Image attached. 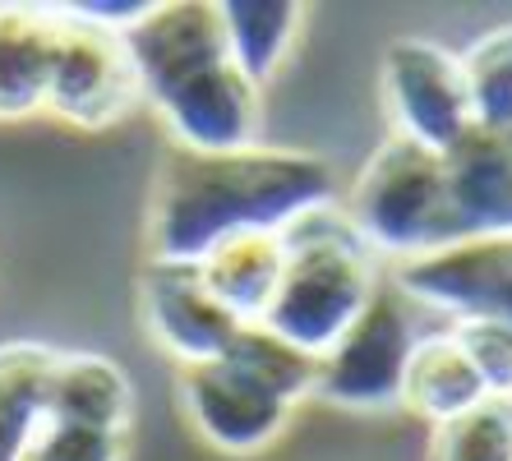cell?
I'll use <instances>...</instances> for the list:
<instances>
[{
  "instance_id": "9c48e42d",
  "label": "cell",
  "mask_w": 512,
  "mask_h": 461,
  "mask_svg": "<svg viewBox=\"0 0 512 461\" xmlns=\"http://www.w3.org/2000/svg\"><path fill=\"white\" fill-rule=\"evenodd\" d=\"M180 406L190 415L194 434L227 457H254L273 448L296 411L231 360H203L180 369Z\"/></svg>"
},
{
  "instance_id": "8fae6325",
  "label": "cell",
  "mask_w": 512,
  "mask_h": 461,
  "mask_svg": "<svg viewBox=\"0 0 512 461\" xmlns=\"http://www.w3.org/2000/svg\"><path fill=\"white\" fill-rule=\"evenodd\" d=\"M448 208L462 236H512V130L471 125L457 148L443 153Z\"/></svg>"
},
{
  "instance_id": "e0dca14e",
  "label": "cell",
  "mask_w": 512,
  "mask_h": 461,
  "mask_svg": "<svg viewBox=\"0 0 512 461\" xmlns=\"http://www.w3.org/2000/svg\"><path fill=\"white\" fill-rule=\"evenodd\" d=\"M222 33H227L231 60L240 65V74L263 88L277 70L286 65V56L296 51L300 28H305V10L300 5H268V0H222Z\"/></svg>"
},
{
  "instance_id": "8992f818",
  "label": "cell",
  "mask_w": 512,
  "mask_h": 461,
  "mask_svg": "<svg viewBox=\"0 0 512 461\" xmlns=\"http://www.w3.org/2000/svg\"><path fill=\"white\" fill-rule=\"evenodd\" d=\"M60 33L51 60L47 111L79 130H107L143 102L125 28H111L84 5H56Z\"/></svg>"
},
{
  "instance_id": "7a4b0ae2",
  "label": "cell",
  "mask_w": 512,
  "mask_h": 461,
  "mask_svg": "<svg viewBox=\"0 0 512 461\" xmlns=\"http://www.w3.org/2000/svg\"><path fill=\"white\" fill-rule=\"evenodd\" d=\"M143 102L157 111L176 148L236 153L263 130V88L231 60L217 0H167L125 28Z\"/></svg>"
},
{
  "instance_id": "5b68a950",
  "label": "cell",
  "mask_w": 512,
  "mask_h": 461,
  "mask_svg": "<svg viewBox=\"0 0 512 461\" xmlns=\"http://www.w3.org/2000/svg\"><path fill=\"white\" fill-rule=\"evenodd\" d=\"M425 332L429 314L411 305L402 296V286L383 272L365 314L342 332V342L333 351L319 355L314 402L346 406V411H393V406H402L406 365H411Z\"/></svg>"
},
{
  "instance_id": "30bf717a",
  "label": "cell",
  "mask_w": 512,
  "mask_h": 461,
  "mask_svg": "<svg viewBox=\"0 0 512 461\" xmlns=\"http://www.w3.org/2000/svg\"><path fill=\"white\" fill-rule=\"evenodd\" d=\"M139 314L143 328L162 351L185 365L222 360L245 323L208 291L199 263L148 259L139 272Z\"/></svg>"
},
{
  "instance_id": "7c38bea8",
  "label": "cell",
  "mask_w": 512,
  "mask_h": 461,
  "mask_svg": "<svg viewBox=\"0 0 512 461\" xmlns=\"http://www.w3.org/2000/svg\"><path fill=\"white\" fill-rule=\"evenodd\" d=\"M56 33V5L0 0V120H24L33 111H47Z\"/></svg>"
},
{
  "instance_id": "7402d4cb",
  "label": "cell",
  "mask_w": 512,
  "mask_h": 461,
  "mask_svg": "<svg viewBox=\"0 0 512 461\" xmlns=\"http://www.w3.org/2000/svg\"><path fill=\"white\" fill-rule=\"evenodd\" d=\"M24 461H125V434L70 420H47Z\"/></svg>"
},
{
  "instance_id": "44dd1931",
  "label": "cell",
  "mask_w": 512,
  "mask_h": 461,
  "mask_svg": "<svg viewBox=\"0 0 512 461\" xmlns=\"http://www.w3.org/2000/svg\"><path fill=\"white\" fill-rule=\"evenodd\" d=\"M448 328H453L457 346L466 351V360L480 374L489 397L512 402V328L508 323L471 319V323H448Z\"/></svg>"
},
{
  "instance_id": "5bb4252c",
  "label": "cell",
  "mask_w": 512,
  "mask_h": 461,
  "mask_svg": "<svg viewBox=\"0 0 512 461\" xmlns=\"http://www.w3.org/2000/svg\"><path fill=\"white\" fill-rule=\"evenodd\" d=\"M282 268H286V245L273 231L231 236L199 259L208 291L240 323H263V314H268V305L277 296V282H282Z\"/></svg>"
},
{
  "instance_id": "9a60e30c",
  "label": "cell",
  "mask_w": 512,
  "mask_h": 461,
  "mask_svg": "<svg viewBox=\"0 0 512 461\" xmlns=\"http://www.w3.org/2000/svg\"><path fill=\"white\" fill-rule=\"evenodd\" d=\"M489 392L480 383V374L471 369L466 351L457 346L453 328H429L420 337L411 365H406V388H402V406H411L416 415H425L429 425H443L453 415L480 406Z\"/></svg>"
},
{
  "instance_id": "2e32d148",
  "label": "cell",
  "mask_w": 512,
  "mask_h": 461,
  "mask_svg": "<svg viewBox=\"0 0 512 461\" xmlns=\"http://www.w3.org/2000/svg\"><path fill=\"white\" fill-rule=\"evenodd\" d=\"M56 346L0 342V461H24L47 425Z\"/></svg>"
},
{
  "instance_id": "52a82bcc",
  "label": "cell",
  "mask_w": 512,
  "mask_h": 461,
  "mask_svg": "<svg viewBox=\"0 0 512 461\" xmlns=\"http://www.w3.org/2000/svg\"><path fill=\"white\" fill-rule=\"evenodd\" d=\"M383 107L393 116V134L420 143L429 153H448L476 125L466 93L462 56L434 37H393L383 51Z\"/></svg>"
},
{
  "instance_id": "ba28073f",
  "label": "cell",
  "mask_w": 512,
  "mask_h": 461,
  "mask_svg": "<svg viewBox=\"0 0 512 461\" xmlns=\"http://www.w3.org/2000/svg\"><path fill=\"white\" fill-rule=\"evenodd\" d=\"M402 296L439 323H508L512 328V236H462L420 259L388 268Z\"/></svg>"
},
{
  "instance_id": "ac0fdd59",
  "label": "cell",
  "mask_w": 512,
  "mask_h": 461,
  "mask_svg": "<svg viewBox=\"0 0 512 461\" xmlns=\"http://www.w3.org/2000/svg\"><path fill=\"white\" fill-rule=\"evenodd\" d=\"M222 360L245 369L254 383H263V388L273 392V397H282L286 406L310 402L314 383H319V360H314L310 351L291 346L286 337H277L273 328H263V323H245Z\"/></svg>"
},
{
  "instance_id": "d6986e66",
  "label": "cell",
  "mask_w": 512,
  "mask_h": 461,
  "mask_svg": "<svg viewBox=\"0 0 512 461\" xmlns=\"http://www.w3.org/2000/svg\"><path fill=\"white\" fill-rule=\"evenodd\" d=\"M471 116L485 130H512V24L476 37L462 56Z\"/></svg>"
},
{
  "instance_id": "3957f363",
  "label": "cell",
  "mask_w": 512,
  "mask_h": 461,
  "mask_svg": "<svg viewBox=\"0 0 512 461\" xmlns=\"http://www.w3.org/2000/svg\"><path fill=\"white\" fill-rule=\"evenodd\" d=\"M282 245L286 268L273 305L263 314V328H273L277 337L319 360L365 314L388 268L365 249L337 199L300 213L282 231Z\"/></svg>"
},
{
  "instance_id": "6da1fadb",
  "label": "cell",
  "mask_w": 512,
  "mask_h": 461,
  "mask_svg": "<svg viewBox=\"0 0 512 461\" xmlns=\"http://www.w3.org/2000/svg\"><path fill=\"white\" fill-rule=\"evenodd\" d=\"M337 199V176L319 153L254 143L236 153L171 148L157 166L148 208V259L199 263L231 236H282L300 213Z\"/></svg>"
},
{
  "instance_id": "ffe728a7",
  "label": "cell",
  "mask_w": 512,
  "mask_h": 461,
  "mask_svg": "<svg viewBox=\"0 0 512 461\" xmlns=\"http://www.w3.org/2000/svg\"><path fill=\"white\" fill-rule=\"evenodd\" d=\"M429 461H512V402L485 397L471 411L434 425Z\"/></svg>"
},
{
  "instance_id": "277c9868",
  "label": "cell",
  "mask_w": 512,
  "mask_h": 461,
  "mask_svg": "<svg viewBox=\"0 0 512 461\" xmlns=\"http://www.w3.org/2000/svg\"><path fill=\"white\" fill-rule=\"evenodd\" d=\"M342 213L383 268L457 240L443 157L402 134L374 148V157L360 166Z\"/></svg>"
},
{
  "instance_id": "4fadbf2b",
  "label": "cell",
  "mask_w": 512,
  "mask_h": 461,
  "mask_svg": "<svg viewBox=\"0 0 512 461\" xmlns=\"http://www.w3.org/2000/svg\"><path fill=\"white\" fill-rule=\"evenodd\" d=\"M134 415V383L130 374L102 351H56L47 392V420L70 425L116 429L125 434Z\"/></svg>"
}]
</instances>
